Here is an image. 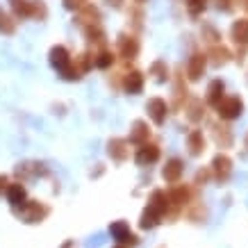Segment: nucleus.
Wrapping results in <instances>:
<instances>
[{
  "label": "nucleus",
  "instance_id": "nucleus-1",
  "mask_svg": "<svg viewBox=\"0 0 248 248\" xmlns=\"http://www.w3.org/2000/svg\"><path fill=\"white\" fill-rule=\"evenodd\" d=\"M7 2L16 21H25V18L46 21L48 18V7L44 0H7Z\"/></svg>",
  "mask_w": 248,
  "mask_h": 248
},
{
  "label": "nucleus",
  "instance_id": "nucleus-2",
  "mask_svg": "<svg viewBox=\"0 0 248 248\" xmlns=\"http://www.w3.org/2000/svg\"><path fill=\"white\" fill-rule=\"evenodd\" d=\"M48 62L50 66L57 71V76L66 82H73V68H71V62H73V55L64 44H55L48 53Z\"/></svg>",
  "mask_w": 248,
  "mask_h": 248
},
{
  "label": "nucleus",
  "instance_id": "nucleus-3",
  "mask_svg": "<svg viewBox=\"0 0 248 248\" xmlns=\"http://www.w3.org/2000/svg\"><path fill=\"white\" fill-rule=\"evenodd\" d=\"M12 212L21 218L23 223L34 226V223H44L46 218L50 217V205L41 203V201H30V198H28V203L21 205L18 210H12Z\"/></svg>",
  "mask_w": 248,
  "mask_h": 248
},
{
  "label": "nucleus",
  "instance_id": "nucleus-4",
  "mask_svg": "<svg viewBox=\"0 0 248 248\" xmlns=\"http://www.w3.org/2000/svg\"><path fill=\"white\" fill-rule=\"evenodd\" d=\"M141 53V41L137 37L135 32H121L119 39H116V55H119V60L123 62H135Z\"/></svg>",
  "mask_w": 248,
  "mask_h": 248
},
{
  "label": "nucleus",
  "instance_id": "nucleus-5",
  "mask_svg": "<svg viewBox=\"0 0 248 248\" xmlns=\"http://www.w3.org/2000/svg\"><path fill=\"white\" fill-rule=\"evenodd\" d=\"M146 114H148V119H151L157 128H162L166 121H169L171 105H169L162 96H153V98H148V103H146Z\"/></svg>",
  "mask_w": 248,
  "mask_h": 248
},
{
  "label": "nucleus",
  "instance_id": "nucleus-6",
  "mask_svg": "<svg viewBox=\"0 0 248 248\" xmlns=\"http://www.w3.org/2000/svg\"><path fill=\"white\" fill-rule=\"evenodd\" d=\"M214 109H217L221 121H234L244 114V100L239 96H223Z\"/></svg>",
  "mask_w": 248,
  "mask_h": 248
},
{
  "label": "nucleus",
  "instance_id": "nucleus-7",
  "mask_svg": "<svg viewBox=\"0 0 248 248\" xmlns=\"http://www.w3.org/2000/svg\"><path fill=\"white\" fill-rule=\"evenodd\" d=\"M159 157H162V148H159V143H155V141L141 143V146H137V151H135V162H137V166H141V169L157 164Z\"/></svg>",
  "mask_w": 248,
  "mask_h": 248
},
{
  "label": "nucleus",
  "instance_id": "nucleus-8",
  "mask_svg": "<svg viewBox=\"0 0 248 248\" xmlns=\"http://www.w3.org/2000/svg\"><path fill=\"white\" fill-rule=\"evenodd\" d=\"M207 55L201 53V50H196V53L189 55L187 60V66H185V73H187V80L189 82H198V80H203L205 71H207Z\"/></svg>",
  "mask_w": 248,
  "mask_h": 248
},
{
  "label": "nucleus",
  "instance_id": "nucleus-9",
  "mask_svg": "<svg viewBox=\"0 0 248 248\" xmlns=\"http://www.w3.org/2000/svg\"><path fill=\"white\" fill-rule=\"evenodd\" d=\"M210 171H212V178L217 182H228L230 180V175H232V159H230V155H226V153H217L214 155V159H212L210 164Z\"/></svg>",
  "mask_w": 248,
  "mask_h": 248
},
{
  "label": "nucleus",
  "instance_id": "nucleus-10",
  "mask_svg": "<svg viewBox=\"0 0 248 248\" xmlns=\"http://www.w3.org/2000/svg\"><path fill=\"white\" fill-rule=\"evenodd\" d=\"M109 234H112V239L116 244H123V246H137L139 244V237H137L132 230H130V223L128 221H112V226H109Z\"/></svg>",
  "mask_w": 248,
  "mask_h": 248
},
{
  "label": "nucleus",
  "instance_id": "nucleus-11",
  "mask_svg": "<svg viewBox=\"0 0 248 248\" xmlns=\"http://www.w3.org/2000/svg\"><path fill=\"white\" fill-rule=\"evenodd\" d=\"M143 87H146V76L141 71H137V68H130V71H125L121 76V89L130 93V96H139Z\"/></svg>",
  "mask_w": 248,
  "mask_h": 248
},
{
  "label": "nucleus",
  "instance_id": "nucleus-12",
  "mask_svg": "<svg viewBox=\"0 0 248 248\" xmlns=\"http://www.w3.org/2000/svg\"><path fill=\"white\" fill-rule=\"evenodd\" d=\"M107 157L116 162V164H123L130 159V141L125 137H112L107 141Z\"/></svg>",
  "mask_w": 248,
  "mask_h": 248
},
{
  "label": "nucleus",
  "instance_id": "nucleus-13",
  "mask_svg": "<svg viewBox=\"0 0 248 248\" xmlns=\"http://www.w3.org/2000/svg\"><path fill=\"white\" fill-rule=\"evenodd\" d=\"M73 23H78L80 28H91V25H103V14H100V9L96 7V5H82V7L76 12V16H73Z\"/></svg>",
  "mask_w": 248,
  "mask_h": 248
},
{
  "label": "nucleus",
  "instance_id": "nucleus-14",
  "mask_svg": "<svg viewBox=\"0 0 248 248\" xmlns=\"http://www.w3.org/2000/svg\"><path fill=\"white\" fill-rule=\"evenodd\" d=\"M182 175H185V159L175 157V155L166 159L164 166H162V180L171 187V185L182 180Z\"/></svg>",
  "mask_w": 248,
  "mask_h": 248
},
{
  "label": "nucleus",
  "instance_id": "nucleus-15",
  "mask_svg": "<svg viewBox=\"0 0 248 248\" xmlns=\"http://www.w3.org/2000/svg\"><path fill=\"white\" fill-rule=\"evenodd\" d=\"M5 198H7V203L12 210H18L21 205L28 203V189H25V185H23L21 180L7 182V187H5Z\"/></svg>",
  "mask_w": 248,
  "mask_h": 248
},
{
  "label": "nucleus",
  "instance_id": "nucleus-16",
  "mask_svg": "<svg viewBox=\"0 0 248 248\" xmlns=\"http://www.w3.org/2000/svg\"><path fill=\"white\" fill-rule=\"evenodd\" d=\"M48 166L44 162H23V164L16 166V175H18V180L25 182L30 180V178H46L48 175Z\"/></svg>",
  "mask_w": 248,
  "mask_h": 248
},
{
  "label": "nucleus",
  "instance_id": "nucleus-17",
  "mask_svg": "<svg viewBox=\"0 0 248 248\" xmlns=\"http://www.w3.org/2000/svg\"><path fill=\"white\" fill-rule=\"evenodd\" d=\"M205 151H207V137L203 135V130L201 128L189 130V135H187V153H189V157H201Z\"/></svg>",
  "mask_w": 248,
  "mask_h": 248
},
{
  "label": "nucleus",
  "instance_id": "nucleus-18",
  "mask_svg": "<svg viewBox=\"0 0 248 248\" xmlns=\"http://www.w3.org/2000/svg\"><path fill=\"white\" fill-rule=\"evenodd\" d=\"M128 141L132 143V146H141V143L151 141V125H148V121L146 119H135L132 121Z\"/></svg>",
  "mask_w": 248,
  "mask_h": 248
},
{
  "label": "nucleus",
  "instance_id": "nucleus-19",
  "mask_svg": "<svg viewBox=\"0 0 248 248\" xmlns=\"http://www.w3.org/2000/svg\"><path fill=\"white\" fill-rule=\"evenodd\" d=\"M205 103L203 98H187V103L182 105V109H185V119L191 123V125H198L201 121L205 119Z\"/></svg>",
  "mask_w": 248,
  "mask_h": 248
},
{
  "label": "nucleus",
  "instance_id": "nucleus-20",
  "mask_svg": "<svg viewBox=\"0 0 248 248\" xmlns=\"http://www.w3.org/2000/svg\"><path fill=\"white\" fill-rule=\"evenodd\" d=\"M189 91H187V82H185V76L182 73H175V80H173V100L169 105L173 109H182V105L187 103Z\"/></svg>",
  "mask_w": 248,
  "mask_h": 248
},
{
  "label": "nucleus",
  "instance_id": "nucleus-21",
  "mask_svg": "<svg viewBox=\"0 0 248 248\" xmlns=\"http://www.w3.org/2000/svg\"><path fill=\"white\" fill-rule=\"evenodd\" d=\"M223 96H226V82H223L221 78H214V80L207 84V89H205V105L217 107Z\"/></svg>",
  "mask_w": 248,
  "mask_h": 248
},
{
  "label": "nucleus",
  "instance_id": "nucleus-22",
  "mask_svg": "<svg viewBox=\"0 0 248 248\" xmlns=\"http://www.w3.org/2000/svg\"><path fill=\"white\" fill-rule=\"evenodd\" d=\"M230 39L239 46L241 50L248 48V18H237L230 25Z\"/></svg>",
  "mask_w": 248,
  "mask_h": 248
},
{
  "label": "nucleus",
  "instance_id": "nucleus-23",
  "mask_svg": "<svg viewBox=\"0 0 248 248\" xmlns=\"http://www.w3.org/2000/svg\"><path fill=\"white\" fill-rule=\"evenodd\" d=\"M212 137H214V141H217L218 148H230L234 141L232 128L226 125V123H214V125H212Z\"/></svg>",
  "mask_w": 248,
  "mask_h": 248
},
{
  "label": "nucleus",
  "instance_id": "nucleus-24",
  "mask_svg": "<svg viewBox=\"0 0 248 248\" xmlns=\"http://www.w3.org/2000/svg\"><path fill=\"white\" fill-rule=\"evenodd\" d=\"M84 37H87V41H89L96 50H100V48H107V44H109V39H107V32L103 25H91V28H84Z\"/></svg>",
  "mask_w": 248,
  "mask_h": 248
},
{
  "label": "nucleus",
  "instance_id": "nucleus-25",
  "mask_svg": "<svg viewBox=\"0 0 248 248\" xmlns=\"http://www.w3.org/2000/svg\"><path fill=\"white\" fill-rule=\"evenodd\" d=\"M116 64V53L112 48H100V50H93V68L98 71H109V68Z\"/></svg>",
  "mask_w": 248,
  "mask_h": 248
},
{
  "label": "nucleus",
  "instance_id": "nucleus-26",
  "mask_svg": "<svg viewBox=\"0 0 248 248\" xmlns=\"http://www.w3.org/2000/svg\"><path fill=\"white\" fill-rule=\"evenodd\" d=\"M207 62H212L214 66H226L228 62H230V57H232V53L228 50L226 46H221V44H214L210 46V50H207Z\"/></svg>",
  "mask_w": 248,
  "mask_h": 248
},
{
  "label": "nucleus",
  "instance_id": "nucleus-27",
  "mask_svg": "<svg viewBox=\"0 0 248 248\" xmlns=\"http://www.w3.org/2000/svg\"><path fill=\"white\" fill-rule=\"evenodd\" d=\"M148 73H151V78L157 84H166L169 80H171V68H169V64H166L164 60L153 62L151 66H148Z\"/></svg>",
  "mask_w": 248,
  "mask_h": 248
},
{
  "label": "nucleus",
  "instance_id": "nucleus-28",
  "mask_svg": "<svg viewBox=\"0 0 248 248\" xmlns=\"http://www.w3.org/2000/svg\"><path fill=\"white\" fill-rule=\"evenodd\" d=\"M162 221H164V218H162V214L146 205V207L141 210V217H139V228H141V230H155Z\"/></svg>",
  "mask_w": 248,
  "mask_h": 248
},
{
  "label": "nucleus",
  "instance_id": "nucleus-29",
  "mask_svg": "<svg viewBox=\"0 0 248 248\" xmlns=\"http://www.w3.org/2000/svg\"><path fill=\"white\" fill-rule=\"evenodd\" d=\"M16 18L12 14H7L5 9L0 7V34H5V37H12L16 34Z\"/></svg>",
  "mask_w": 248,
  "mask_h": 248
},
{
  "label": "nucleus",
  "instance_id": "nucleus-30",
  "mask_svg": "<svg viewBox=\"0 0 248 248\" xmlns=\"http://www.w3.org/2000/svg\"><path fill=\"white\" fill-rule=\"evenodd\" d=\"M182 2H185V9H187V14L191 18L203 16L205 9H207V0H182Z\"/></svg>",
  "mask_w": 248,
  "mask_h": 248
},
{
  "label": "nucleus",
  "instance_id": "nucleus-31",
  "mask_svg": "<svg viewBox=\"0 0 248 248\" xmlns=\"http://www.w3.org/2000/svg\"><path fill=\"white\" fill-rule=\"evenodd\" d=\"M201 37H203L205 44H221V32L217 30V28H212V25H203V32H201Z\"/></svg>",
  "mask_w": 248,
  "mask_h": 248
},
{
  "label": "nucleus",
  "instance_id": "nucleus-32",
  "mask_svg": "<svg viewBox=\"0 0 248 248\" xmlns=\"http://www.w3.org/2000/svg\"><path fill=\"white\" fill-rule=\"evenodd\" d=\"M212 178V171H210V166H207V169H201V171L196 173V180H194V185L196 187H203L205 182L210 180Z\"/></svg>",
  "mask_w": 248,
  "mask_h": 248
},
{
  "label": "nucleus",
  "instance_id": "nucleus-33",
  "mask_svg": "<svg viewBox=\"0 0 248 248\" xmlns=\"http://www.w3.org/2000/svg\"><path fill=\"white\" fill-rule=\"evenodd\" d=\"M62 5H64V9H68V12H78L82 5H87V0H62Z\"/></svg>",
  "mask_w": 248,
  "mask_h": 248
},
{
  "label": "nucleus",
  "instance_id": "nucleus-34",
  "mask_svg": "<svg viewBox=\"0 0 248 248\" xmlns=\"http://www.w3.org/2000/svg\"><path fill=\"white\" fill-rule=\"evenodd\" d=\"M232 2L234 0H217V7L221 9V12H232V7H234Z\"/></svg>",
  "mask_w": 248,
  "mask_h": 248
},
{
  "label": "nucleus",
  "instance_id": "nucleus-35",
  "mask_svg": "<svg viewBox=\"0 0 248 248\" xmlns=\"http://www.w3.org/2000/svg\"><path fill=\"white\" fill-rule=\"evenodd\" d=\"M105 2L112 9H123V5H125V0H105Z\"/></svg>",
  "mask_w": 248,
  "mask_h": 248
},
{
  "label": "nucleus",
  "instance_id": "nucleus-36",
  "mask_svg": "<svg viewBox=\"0 0 248 248\" xmlns=\"http://www.w3.org/2000/svg\"><path fill=\"white\" fill-rule=\"evenodd\" d=\"M7 175H5V173H0V196L5 194V187H7Z\"/></svg>",
  "mask_w": 248,
  "mask_h": 248
},
{
  "label": "nucleus",
  "instance_id": "nucleus-37",
  "mask_svg": "<svg viewBox=\"0 0 248 248\" xmlns=\"http://www.w3.org/2000/svg\"><path fill=\"white\" fill-rule=\"evenodd\" d=\"M132 2H135V5H143V2H146V0H132Z\"/></svg>",
  "mask_w": 248,
  "mask_h": 248
},
{
  "label": "nucleus",
  "instance_id": "nucleus-38",
  "mask_svg": "<svg viewBox=\"0 0 248 248\" xmlns=\"http://www.w3.org/2000/svg\"><path fill=\"white\" fill-rule=\"evenodd\" d=\"M244 146H246V151H248V135H246V139H244Z\"/></svg>",
  "mask_w": 248,
  "mask_h": 248
},
{
  "label": "nucleus",
  "instance_id": "nucleus-39",
  "mask_svg": "<svg viewBox=\"0 0 248 248\" xmlns=\"http://www.w3.org/2000/svg\"><path fill=\"white\" fill-rule=\"evenodd\" d=\"M114 248H128V246H123V244H116V246H114Z\"/></svg>",
  "mask_w": 248,
  "mask_h": 248
},
{
  "label": "nucleus",
  "instance_id": "nucleus-40",
  "mask_svg": "<svg viewBox=\"0 0 248 248\" xmlns=\"http://www.w3.org/2000/svg\"><path fill=\"white\" fill-rule=\"evenodd\" d=\"M244 7H246V12H248V0H244Z\"/></svg>",
  "mask_w": 248,
  "mask_h": 248
},
{
  "label": "nucleus",
  "instance_id": "nucleus-41",
  "mask_svg": "<svg viewBox=\"0 0 248 248\" xmlns=\"http://www.w3.org/2000/svg\"><path fill=\"white\" fill-rule=\"evenodd\" d=\"M246 82H248V76H246Z\"/></svg>",
  "mask_w": 248,
  "mask_h": 248
}]
</instances>
